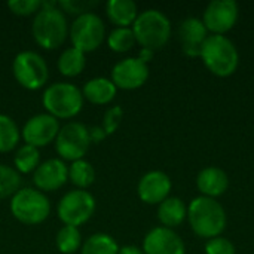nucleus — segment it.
<instances>
[{
	"label": "nucleus",
	"mask_w": 254,
	"mask_h": 254,
	"mask_svg": "<svg viewBox=\"0 0 254 254\" xmlns=\"http://www.w3.org/2000/svg\"><path fill=\"white\" fill-rule=\"evenodd\" d=\"M137 43L131 27H116L107 37V45L113 52H128Z\"/></svg>",
	"instance_id": "obj_27"
},
{
	"label": "nucleus",
	"mask_w": 254,
	"mask_h": 254,
	"mask_svg": "<svg viewBox=\"0 0 254 254\" xmlns=\"http://www.w3.org/2000/svg\"><path fill=\"white\" fill-rule=\"evenodd\" d=\"M68 22L57 1H42L40 10L36 13L31 33L36 43L43 49L60 48L68 36Z\"/></svg>",
	"instance_id": "obj_1"
},
{
	"label": "nucleus",
	"mask_w": 254,
	"mask_h": 254,
	"mask_svg": "<svg viewBox=\"0 0 254 254\" xmlns=\"http://www.w3.org/2000/svg\"><path fill=\"white\" fill-rule=\"evenodd\" d=\"M122 115H124V110L121 106H115L104 113L101 128L106 132V135H110L118 129V127L121 125V121H122Z\"/></svg>",
	"instance_id": "obj_31"
},
{
	"label": "nucleus",
	"mask_w": 254,
	"mask_h": 254,
	"mask_svg": "<svg viewBox=\"0 0 254 254\" xmlns=\"http://www.w3.org/2000/svg\"><path fill=\"white\" fill-rule=\"evenodd\" d=\"M68 180L77 189L85 190L95 182V170L91 165V162H88L85 159L74 161L68 167Z\"/></svg>",
	"instance_id": "obj_23"
},
{
	"label": "nucleus",
	"mask_w": 254,
	"mask_h": 254,
	"mask_svg": "<svg viewBox=\"0 0 254 254\" xmlns=\"http://www.w3.org/2000/svg\"><path fill=\"white\" fill-rule=\"evenodd\" d=\"M208 37V30L205 28L202 19L188 18L180 22L179 27V39L182 43V49L185 55L193 58L199 57L201 48Z\"/></svg>",
	"instance_id": "obj_17"
},
{
	"label": "nucleus",
	"mask_w": 254,
	"mask_h": 254,
	"mask_svg": "<svg viewBox=\"0 0 254 254\" xmlns=\"http://www.w3.org/2000/svg\"><path fill=\"white\" fill-rule=\"evenodd\" d=\"M21 186L19 173L4 164H0V199L13 196Z\"/></svg>",
	"instance_id": "obj_29"
},
{
	"label": "nucleus",
	"mask_w": 254,
	"mask_h": 254,
	"mask_svg": "<svg viewBox=\"0 0 254 254\" xmlns=\"http://www.w3.org/2000/svg\"><path fill=\"white\" fill-rule=\"evenodd\" d=\"M39 161H40V153H39V149L37 147H33L30 144H24L21 146L15 156H13V165H15V170L18 173H24V174H28V173H34L36 168L39 167Z\"/></svg>",
	"instance_id": "obj_25"
},
{
	"label": "nucleus",
	"mask_w": 254,
	"mask_h": 254,
	"mask_svg": "<svg viewBox=\"0 0 254 254\" xmlns=\"http://www.w3.org/2000/svg\"><path fill=\"white\" fill-rule=\"evenodd\" d=\"M58 219L65 226H80L95 213V198L82 189L67 192L58 202Z\"/></svg>",
	"instance_id": "obj_9"
},
{
	"label": "nucleus",
	"mask_w": 254,
	"mask_h": 254,
	"mask_svg": "<svg viewBox=\"0 0 254 254\" xmlns=\"http://www.w3.org/2000/svg\"><path fill=\"white\" fill-rule=\"evenodd\" d=\"M144 254H186L183 240L173 231L164 226L152 229L143 241Z\"/></svg>",
	"instance_id": "obj_15"
},
{
	"label": "nucleus",
	"mask_w": 254,
	"mask_h": 254,
	"mask_svg": "<svg viewBox=\"0 0 254 254\" xmlns=\"http://www.w3.org/2000/svg\"><path fill=\"white\" fill-rule=\"evenodd\" d=\"M97 1H79V0H68V1H60L58 3V7L68 12V13H73V15H82V13H86L89 12V9L92 6H95Z\"/></svg>",
	"instance_id": "obj_33"
},
{
	"label": "nucleus",
	"mask_w": 254,
	"mask_h": 254,
	"mask_svg": "<svg viewBox=\"0 0 254 254\" xmlns=\"http://www.w3.org/2000/svg\"><path fill=\"white\" fill-rule=\"evenodd\" d=\"M82 247V235L79 228L63 226L57 234V249L63 254H73Z\"/></svg>",
	"instance_id": "obj_26"
},
{
	"label": "nucleus",
	"mask_w": 254,
	"mask_h": 254,
	"mask_svg": "<svg viewBox=\"0 0 254 254\" xmlns=\"http://www.w3.org/2000/svg\"><path fill=\"white\" fill-rule=\"evenodd\" d=\"M60 132V122L49 113H40L30 118L22 128V138L25 144L33 147H43L55 141Z\"/></svg>",
	"instance_id": "obj_12"
},
{
	"label": "nucleus",
	"mask_w": 254,
	"mask_h": 254,
	"mask_svg": "<svg viewBox=\"0 0 254 254\" xmlns=\"http://www.w3.org/2000/svg\"><path fill=\"white\" fill-rule=\"evenodd\" d=\"M118 88L112 82V79L107 77H94L88 80L83 86V97L91 101L92 104H109L115 97H116Z\"/></svg>",
	"instance_id": "obj_19"
},
{
	"label": "nucleus",
	"mask_w": 254,
	"mask_h": 254,
	"mask_svg": "<svg viewBox=\"0 0 254 254\" xmlns=\"http://www.w3.org/2000/svg\"><path fill=\"white\" fill-rule=\"evenodd\" d=\"M158 219L164 225V228H177L185 222V219H188V207L180 198H167L164 202L159 204Z\"/></svg>",
	"instance_id": "obj_21"
},
{
	"label": "nucleus",
	"mask_w": 254,
	"mask_h": 254,
	"mask_svg": "<svg viewBox=\"0 0 254 254\" xmlns=\"http://www.w3.org/2000/svg\"><path fill=\"white\" fill-rule=\"evenodd\" d=\"M188 220L192 231L199 238L220 237L226 228L225 208L213 198L198 196L190 201L188 207Z\"/></svg>",
	"instance_id": "obj_2"
},
{
	"label": "nucleus",
	"mask_w": 254,
	"mask_h": 254,
	"mask_svg": "<svg viewBox=\"0 0 254 254\" xmlns=\"http://www.w3.org/2000/svg\"><path fill=\"white\" fill-rule=\"evenodd\" d=\"M42 103L51 116L57 119H70L82 110L83 94L73 83L57 82L45 89Z\"/></svg>",
	"instance_id": "obj_5"
},
{
	"label": "nucleus",
	"mask_w": 254,
	"mask_h": 254,
	"mask_svg": "<svg viewBox=\"0 0 254 254\" xmlns=\"http://www.w3.org/2000/svg\"><path fill=\"white\" fill-rule=\"evenodd\" d=\"M89 129V137H91V143L92 141H95V143H98V141H101V140H104L107 135H106V132L103 131V128L101 127H92V128H88Z\"/></svg>",
	"instance_id": "obj_34"
},
{
	"label": "nucleus",
	"mask_w": 254,
	"mask_h": 254,
	"mask_svg": "<svg viewBox=\"0 0 254 254\" xmlns=\"http://www.w3.org/2000/svg\"><path fill=\"white\" fill-rule=\"evenodd\" d=\"M196 188L207 198L222 196L229 188L228 174L217 167H207L199 171L196 177Z\"/></svg>",
	"instance_id": "obj_18"
},
{
	"label": "nucleus",
	"mask_w": 254,
	"mask_h": 254,
	"mask_svg": "<svg viewBox=\"0 0 254 254\" xmlns=\"http://www.w3.org/2000/svg\"><path fill=\"white\" fill-rule=\"evenodd\" d=\"M12 71L16 82L30 91L45 86L49 77V68L45 58L34 51L19 52L13 60Z\"/></svg>",
	"instance_id": "obj_8"
},
{
	"label": "nucleus",
	"mask_w": 254,
	"mask_h": 254,
	"mask_svg": "<svg viewBox=\"0 0 254 254\" xmlns=\"http://www.w3.org/2000/svg\"><path fill=\"white\" fill-rule=\"evenodd\" d=\"M82 254H119L118 243L107 234H94L82 246Z\"/></svg>",
	"instance_id": "obj_24"
},
{
	"label": "nucleus",
	"mask_w": 254,
	"mask_h": 254,
	"mask_svg": "<svg viewBox=\"0 0 254 254\" xmlns=\"http://www.w3.org/2000/svg\"><path fill=\"white\" fill-rule=\"evenodd\" d=\"M7 7L19 16H28L37 13L42 7L40 0H9Z\"/></svg>",
	"instance_id": "obj_30"
},
{
	"label": "nucleus",
	"mask_w": 254,
	"mask_h": 254,
	"mask_svg": "<svg viewBox=\"0 0 254 254\" xmlns=\"http://www.w3.org/2000/svg\"><path fill=\"white\" fill-rule=\"evenodd\" d=\"M199 57L208 71L219 77L232 76L240 64V54L235 45L226 36L220 34H211L207 37Z\"/></svg>",
	"instance_id": "obj_3"
},
{
	"label": "nucleus",
	"mask_w": 254,
	"mask_h": 254,
	"mask_svg": "<svg viewBox=\"0 0 254 254\" xmlns=\"http://www.w3.org/2000/svg\"><path fill=\"white\" fill-rule=\"evenodd\" d=\"M240 16V7L234 0H213L204 10L202 22L213 34L223 36L231 31Z\"/></svg>",
	"instance_id": "obj_11"
},
{
	"label": "nucleus",
	"mask_w": 254,
	"mask_h": 254,
	"mask_svg": "<svg viewBox=\"0 0 254 254\" xmlns=\"http://www.w3.org/2000/svg\"><path fill=\"white\" fill-rule=\"evenodd\" d=\"M10 211L18 222L33 226L40 225L48 219L51 213V204L43 192L24 188L12 196Z\"/></svg>",
	"instance_id": "obj_6"
},
{
	"label": "nucleus",
	"mask_w": 254,
	"mask_h": 254,
	"mask_svg": "<svg viewBox=\"0 0 254 254\" xmlns=\"http://www.w3.org/2000/svg\"><path fill=\"white\" fill-rule=\"evenodd\" d=\"M205 254H235V246L223 237H216L205 244Z\"/></svg>",
	"instance_id": "obj_32"
},
{
	"label": "nucleus",
	"mask_w": 254,
	"mask_h": 254,
	"mask_svg": "<svg viewBox=\"0 0 254 254\" xmlns=\"http://www.w3.org/2000/svg\"><path fill=\"white\" fill-rule=\"evenodd\" d=\"M91 146L89 129L80 122H70L60 128V132L55 138V150L65 161H79L83 159Z\"/></svg>",
	"instance_id": "obj_10"
},
{
	"label": "nucleus",
	"mask_w": 254,
	"mask_h": 254,
	"mask_svg": "<svg viewBox=\"0 0 254 254\" xmlns=\"http://www.w3.org/2000/svg\"><path fill=\"white\" fill-rule=\"evenodd\" d=\"M68 36L73 48L82 51L83 54L92 52L104 42L106 25L97 13L86 12L76 16L68 30Z\"/></svg>",
	"instance_id": "obj_7"
},
{
	"label": "nucleus",
	"mask_w": 254,
	"mask_h": 254,
	"mask_svg": "<svg viewBox=\"0 0 254 254\" xmlns=\"http://www.w3.org/2000/svg\"><path fill=\"white\" fill-rule=\"evenodd\" d=\"M171 188H173L171 179L165 173L150 171L140 179L137 186V193L143 202L155 205L164 202L168 198Z\"/></svg>",
	"instance_id": "obj_16"
},
{
	"label": "nucleus",
	"mask_w": 254,
	"mask_h": 254,
	"mask_svg": "<svg viewBox=\"0 0 254 254\" xmlns=\"http://www.w3.org/2000/svg\"><path fill=\"white\" fill-rule=\"evenodd\" d=\"M149 79V65L138 57H129L115 64L112 68V82L121 89H137Z\"/></svg>",
	"instance_id": "obj_13"
},
{
	"label": "nucleus",
	"mask_w": 254,
	"mask_h": 254,
	"mask_svg": "<svg viewBox=\"0 0 254 254\" xmlns=\"http://www.w3.org/2000/svg\"><path fill=\"white\" fill-rule=\"evenodd\" d=\"M19 129L7 115L0 113V153H7L19 141Z\"/></svg>",
	"instance_id": "obj_28"
},
{
	"label": "nucleus",
	"mask_w": 254,
	"mask_h": 254,
	"mask_svg": "<svg viewBox=\"0 0 254 254\" xmlns=\"http://www.w3.org/2000/svg\"><path fill=\"white\" fill-rule=\"evenodd\" d=\"M68 180V167L61 159H48L36 168L33 183L40 192H54L65 185Z\"/></svg>",
	"instance_id": "obj_14"
},
{
	"label": "nucleus",
	"mask_w": 254,
	"mask_h": 254,
	"mask_svg": "<svg viewBox=\"0 0 254 254\" xmlns=\"http://www.w3.org/2000/svg\"><path fill=\"white\" fill-rule=\"evenodd\" d=\"M153 54H155L153 51H150V49H144V48H143V49L140 51V55H138V58H140L143 63H146V64H147V63H149V61L153 58Z\"/></svg>",
	"instance_id": "obj_36"
},
{
	"label": "nucleus",
	"mask_w": 254,
	"mask_h": 254,
	"mask_svg": "<svg viewBox=\"0 0 254 254\" xmlns=\"http://www.w3.org/2000/svg\"><path fill=\"white\" fill-rule=\"evenodd\" d=\"M85 64H86L85 54L73 46L63 51V54L58 58V70L61 74H64L67 77L79 76L83 71Z\"/></svg>",
	"instance_id": "obj_22"
},
{
	"label": "nucleus",
	"mask_w": 254,
	"mask_h": 254,
	"mask_svg": "<svg viewBox=\"0 0 254 254\" xmlns=\"http://www.w3.org/2000/svg\"><path fill=\"white\" fill-rule=\"evenodd\" d=\"M137 43L144 49L158 51L167 45L171 36V22L165 13L158 9H146L138 13L132 24Z\"/></svg>",
	"instance_id": "obj_4"
},
{
	"label": "nucleus",
	"mask_w": 254,
	"mask_h": 254,
	"mask_svg": "<svg viewBox=\"0 0 254 254\" xmlns=\"http://www.w3.org/2000/svg\"><path fill=\"white\" fill-rule=\"evenodd\" d=\"M106 15L116 27H129L137 19L138 9L132 0H109Z\"/></svg>",
	"instance_id": "obj_20"
},
{
	"label": "nucleus",
	"mask_w": 254,
	"mask_h": 254,
	"mask_svg": "<svg viewBox=\"0 0 254 254\" xmlns=\"http://www.w3.org/2000/svg\"><path fill=\"white\" fill-rule=\"evenodd\" d=\"M119 254H144L141 249H138L137 246H125L122 249H119Z\"/></svg>",
	"instance_id": "obj_35"
}]
</instances>
